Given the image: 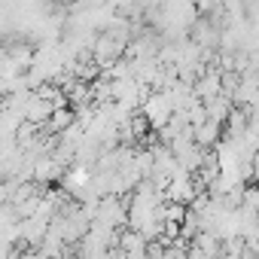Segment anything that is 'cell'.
<instances>
[{"instance_id":"obj_3","label":"cell","mask_w":259,"mask_h":259,"mask_svg":"<svg viewBox=\"0 0 259 259\" xmlns=\"http://www.w3.org/2000/svg\"><path fill=\"white\" fill-rule=\"evenodd\" d=\"M232 110H235V104H232V95H226V92H220L217 98L204 101V116H207V122L223 125V122L229 119V113H232Z\"/></svg>"},{"instance_id":"obj_4","label":"cell","mask_w":259,"mask_h":259,"mask_svg":"<svg viewBox=\"0 0 259 259\" xmlns=\"http://www.w3.org/2000/svg\"><path fill=\"white\" fill-rule=\"evenodd\" d=\"M192 138H195V147H217L220 138H223V125H217V122H204V125L192 128Z\"/></svg>"},{"instance_id":"obj_5","label":"cell","mask_w":259,"mask_h":259,"mask_svg":"<svg viewBox=\"0 0 259 259\" xmlns=\"http://www.w3.org/2000/svg\"><path fill=\"white\" fill-rule=\"evenodd\" d=\"M241 207L259 213V186H244L241 189Z\"/></svg>"},{"instance_id":"obj_2","label":"cell","mask_w":259,"mask_h":259,"mask_svg":"<svg viewBox=\"0 0 259 259\" xmlns=\"http://www.w3.org/2000/svg\"><path fill=\"white\" fill-rule=\"evenodd\" d=\"M64 165H58L52 156H43V159H37L34 162V183L37 186H46V183H58V180H64Z\"/></svg>"},{"instance_id":"obj_1","label":"cell","mask_w":259,"mask_h":259,"mask_svg":"<svg viewBox=\"0 0 259 259\" xmlns=\"http://www.w3.org/2000/svg\"><path fill=\"white\" fill-rule=\"evenodd\" d=\"M141 110H144L147 125H153V128H165V125H168V119L174 116L171 101L165 98V92H159V95H147V98L141 101Z\"/></svg>"}]
</instances>
